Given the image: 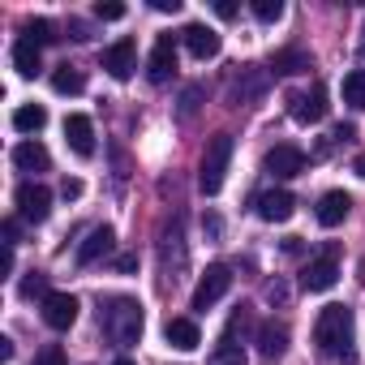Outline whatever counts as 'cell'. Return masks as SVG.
<instances>
[{"label": "cell", "instance_id": "obj_1", "mask_svg": "<svg viewBox=\"0 0 365 365\" xmlns=\"http://www.w3.org/2000/svg\"><path fill=\"white\" fill-rule=\"evenodd\" d=\"M314 344L327 356L352 365L356 361V348H352L356 344V314L348 305H322L318 309V322H314Z\"/></svg>", "mask_w": 365, "mask_h": 365}, {"label": "cell", "instance_id": "obj_2", "mask_svg": "<svg viewBox=\"0 0 365 365\" xmlns=\"http://www.w3.org/2000/svg\"><path fill=\"white\" fill-rule=\"evenodd\" d=\"M99 322H103V331H108L112 344L129 348V344L142 339L146 314H142V301H138V297H108L103 309H99Z\"/></svg>", "mask_w": 365, "mask_h": 365}, {"label": "cell", "instance_id": "obj_3", "mask_svg": "<svg viewBox=\"0 0 365 365\" xmlns=\"http://www.w3.org/2000/svg\"><path fill=\"white\" fill-rule=\"evenodd\" d=\"M228 163H232V133H215V138L207 142L202 172H198V185H202V194H220V190H224Z\"/></svg>", "mask_w": 365, "mask_h": 365}, {"label": "cell", "instance_id": "obj_4", "mask_svg": "<svg viewBox=\"0 0 365 365\" xmlns=\"http://www.w3.org/2000/svg\"><path fill=\"white\" fill-rule=\"evenodd\" d=\"M288 112H292V120H297V125H318V120L327 116V86H322V82H314L309 91L288 95Z\"/></svg>", "mask_w": 365, "mask_h": 365}, {"label": "cell", "instance_id": "obj_5", "mask_svg": "<svg viewBox=\"0 0 365 365\" xmlns=\"http://www.w3.org/2000/svg\"><path fill=\"white\" fill-rule=\"evenodd\" d=\"M335 279H339V254L335 250H322L301 271V288H309V292H327V288H335Z\"/></svg>", "mask_w": 365, "mask_h": 365}, {"label": "cell", "instance_id": "obj_6", "mask_svg": "<svg viewBox=\"0 0 365 365\" xmlns=\"http://www.w3.org/2000/svg\"><path fill=\"white\" fill-rule=\"evenodd\" d=\"M14 202H18V215H22V220L43 224V220H48V211H52V190H48V185H39V180H26V185H18Z\"/></svg>", "mask_w": 365, "mask_h": 365}, {"label": "cell", "instance_id": "obj_7", "mask_svg": "<svg viewBox=\"0 0 365 365\" xmlns=\"http://www.w3.org/2000/svg\"><path fill=\"white\" fill-rule=\"evenodd\" d=\"M232 288V271L224 267V262H215V267H207V275L198 279V288H194V309H211L215 301H224V292Z\"/></svg>", "mask_w": 365, "mask_h": 365}, {"label": "cell", "instance_id": "obj_8", "mask_svg": "<svg viewBox=\"0 0 365 365\" xmlns=\"http://www.w3.org/2000/svg\"><path fill=\"white\" fill-rule=\"evenodd\" d=\"M262 168H267L271 176H279V180L301 176V172H305V150H301V146H292V142H279L275 150H267Z\"/></svg>", "mask_w": 365, "mask_h": 365}, {"label": "cell", "instance_id": "obj_9", "mask_svg": "<svg viewBox=\"0 0 365 365\" xmlns=\"http://www.w3.org/2000/svg\"><path fill=\"white\" fill-rule=\"evenodd\" d=\"M254 211H258V220H267V224H288L292 211H297V198H292L288 190H267V194L254 198Z\"/></svg>", "mask_w": 365, "mask_h": 365}, {"label": "cell", "instance_id": "obj_10", "mask_svg": "<svg viewBox=\"0 0 365 365\" xmlns=\"http://www.w3.org/2000/svg\"><path fill=\"white\" fill-rule=\"evenodd\" d=\"M78 297L73 292H52V297H43V322L52 327V331H69L73 322H78Z\"/></svg>", "mask_w": 365, "mask_h": 365}, {"label": "cell", "instance_id": "obj_11", "mask_svg": "<svg viewBox=\"0 0 365 365\" xmlns=\"http://www.w3.org/2000/svg\"><path fill=\"white\" fill-rule=\"evenodd\" d=\"M103 69H108L116 82H129L133 69H138V43H133V39H116V43L103 52Z\"/></svg>", "mask_w": 365, "mask_h": 365}, {"label": "cell", "instance_id": "obj_12", "mask_svg": "<svg viewBox=\"0 0 365 365\" xmlns=\"http://www.w3.org/2000/svg\"><path fill=\"white\" fill-rule=\"evenodd\" d=\"M172 73H176V39H172V35H159L155 48H150V61H146V78L159 86V82H168Z\"/></svg>", "mask_w": 365, "mask_h": 365}, {"label": "cell", "instance_id": "obj_13", "mask_svg": "<svg viewBox=\"0 0 365 365\" xmlns=\"http://www.w3.org/2000/svg\"><path fill=\"white\" fill-rule=\"evenodd\" d=\"M65 142H69L73 155L91 159V155H95V125H91V116L69 112V116H65Z\"/></svg>", "mask_w": 365, "mask_h": 365}, {"label": "cell", "instance_id": "obj_14", "mask_svg": "<svg viewBox=\"0 0 365 365\" xmlns=\"http://www.w3.org/2000/svg\"><path fill=\"white\" fill-rule=\"evenodd\" d=\"M180 43L190 48L194 61H211V56H220V35H215L211 26H202V22H190L185 31H180Z\"/></svg>", "mask_w": 365, "mask_h": 365}, {"label": "cell", "instance_id": "obj_15", "mask_svg": "<svg viewBox=\"0 0 365 365\" xmlns=\"http://www.w3.org/2000/svg\"><path fill=\"white\" fill-rule=\"evenodd\" d=\"M348 211H352V198H348L344 190H331V194H322V198H318L314 220H318L322 228H335V224H344V220H348Z\"/></svg>", "mask_w": 365, "mask_h": 365}, {"label": "cell", "instance_id": "obj_16", "mask_svg": "<svg viewBox=\"0 0 365 365\" xmlns=\"http://www.w3.org/2000/svg\"><path fill=\"white\" fill-rule=\"evenodd\" d=\"M163 339H168L172 348H180V352H194V348L202 344V331H198V322H194V318H168Z\"/></svg>", "mask_w": 365, "mask_h": 365}, {"label": "cell", "instance_id": "obj_17", "mask_svg": "<svg viewBox=\"0 0 365 365\" xmlns=\"http://www.w3.org/2000/svg\"><path fill=\"white\" fill-rule=\"evenodd\" d=\"M14 163H18L22 172H48V168H52V155H48V146H43L39 138H26V142L14 146Z\"/></svg>", "mask_w": 365, "mask_h": 365}, {"label": "cell", "instance_id": "obj_18", "mask_svg": "<svg viewBox=\"0 0 365 365\" xmlns=\"http://www.w3.org/2000/svg\"><path fill=\"white\" fill-rule=\"evenodd\" d=\"M112 245H116V232H112L108 224H99V228H91V237L78 245V262L91 267V262H99L103 254H112Z\"/></svg>", "mask_w": 365, "mask_h": 365}, {"label": "cell", "instance_id": "obj_19", "mask_svg": "<svg viewBox=\"0 0 365 365\" xmlns=\"http://www.w3.org/2000/svg\"><path fill=\"white\" fill-rule=\"evenodd\" d=\"M258 352H262V361H279L284 352H288V327L284 322H262L258 327Z\"/></svg>", "mask_w": 365, "mask_h": 365}, {"label": "cell", "instance_id": "obj_20", "mask_svg": "<svg viewBox=\"0 0 365 365\" xmlns=\"http://www.w3.org/2000/svg\"><path fill=\"white\" fill-rule=\"evenodd\" d=\"M262 91H267V73H262V69H254V65H250V69H241V78L232 82V99H237V103H250V99H258Z\"/></svg>", "mask_w": 365, "mask_h": 365}, {"label": "cell", "instance_id": "obj_21", "mask_svg": "<svg viewBox=\"0 0 365 365\" xmlns=\"http://www.w3.org/2000/svg\"><path fill=\"white\" fill-rule=\"evenodd\" d=\"M14 69H18L22 78H35V73L43 69V61H39V48H35V43H31L26 35H22V39L14 43Z\"/></svg>", "mask_w": 365, "mask_h": 365}, {"label": "cell", "instance_id": "obj_22", "mask_svg": "<svg viewBox=\"0 0 365 365\" xmlns=\"http://www.w3.org/2000/svg\"><path fill=\"white\" fill-rule=\"evenodd\" d=\"M48 125V108L43 103H22V108H14V129L18 133H39Z\"/></svg>", "mask_w": 365, "mask_h": 365}, {"label": "cell", "instance_id": "obj_23", "mask_svg": "<svg viewBox=\"0 0 365 365\" xmlns=\"http://www.w3.org/2000/svg\"><path fill=\"white\" fill-rule=\"evenodd\" d=\"M52 91H56V95H82V91H86V78H82L73 65H61V69L52 73Z\"/></svg>", "mask_w": 365, "mask_h": 365}, {"label": "cell", "instance_id": "obj_24", "mask_svg": "<svg viewBox=\"0 0 365 365\" xmlns=\"http://www.w3.org/2000/svg\"><path fill=\"white\" fill-rule=\"evenodd\" d=\"M271 69H275V73H305V69H309V56H305L301 48H284V52H275Z\"/></svg>", "mask_w": 365, "mask_h": 365}, {"label": "cell", "instance_id": "obj_25", "mask_svg": "<svg viewBox=\"0 0 365 365\" xmlns=\"http://www.w3.org/2000/svg\"><path fill=\"white\" fill-rule=\"evenodd\" d=\"M344 103H352V108L365 112V69H352L344 78Z\"/></svg>", "mask_w": 365, "mask_h": 365}, {"label": "cell", "instance_id": "obj_26", "mask_svg": "<svg viewBox=\"0 0 365 365\" xmlns=\"http://www.w3.org/2000/svg\"><path fill=\"white\" fill-rule=\"evenodd\" d=\"M211 365H245V352H241V344H232L228 335L220 339V348L211 352Z\"/></svg>", "mask_w": 365, "mask_h": 365}, {"label": "cell", "instance_id": "obj_27", "mask_svg": "<svg viewBox=\"0 0 365 365\" xmlns=\"http://www.w3.org/2000/svg\"><path fill=\"white\" fill-rule=\"evenodd\" d=\"M26 39H31L35 48H43V43L56 39V26H52L48 18H35V22H26Z\"/></svg>", "mask_w": 365, "mask_h": 365}, {"label": "cell", "instance_id": "obj_28", "mask_svg": "<svg viewBox=\"0 0 365 365\" xmlns=\"http://www.w3.org/2000/svg\"><path fill=\"white\" fill-rule=\"evenodd\" d=\"M250 9H254L258 22H279L284 18V0H254Z\"/></svg>", "mask_w": 365, "mask_h": 365}, {"label": "cell", "instance_id": "obj_29", "mask_svg": "<svg viewBox=\"0 0 365 365\" xmlns=\"http://www.w3.org/2000/svg\"><path fill=\"white\" fill-rule=\"evenodd\" d=\"M22 297H26V301H35V297H52V292H48V275L31 271V275L22 279Z\"/></svg>", "mask_w": 365, "mask_h": 365}, {"label": "cell", "instance_id": "obj_30", "mask_svg": "<svg viewBox=\"0 0 365 365\" xmlns=\"http://www.w3.org/2000/svg\"><path fill=\"white\" fill-rule=\"evenodd\" d=\"M95 18H99V22H120V18H125V5H116V0H108V5H103V0H99V5H95Z\"/></svg>", "mask_w": 365, "mask_h": 365}, {"label": "cell", "instance_id": "obj_31", "mask_svg": "<svg viewBox=\"0 0 365 365\" xmlns=\"http://www.w3.org/2000/svg\"><path fill=\"white\" fill-rule=\"evenodd\" d=\"M35 365H65V352H61V344H48V348L35 356Z\"/></svg>", "mask_w": 365, "mask_h": 365}, {"label": "cell", "instance_id": "obj_32", "mask_svg": "<svg viewBox=\"0 0 365 365\" xmlns=\"http://www.w3.org/2000/svg\"><path fill=\"white\" fill-rule=\"evenodd\" d=\"M155 14H180V0H150Z\"/></svg>", "mask_w": 365, "mask_h": 365}, {"label": "cell", "instance_id": "obj_33", "mask_svg": "<svg viewBox=\"0 0 365 365\" xmlns=\"http://www.w3.org/2000/svg\"><path fill=\"white\" fill-rule=\"evenodd\" d=\"M61 194H65L69 202H73V198H82V180H69V176H65V185H61Z\"/></svg>", "mask_w": 365, "mask_h": 365}, {"label": "cell", "instance_id": "obj_34", "mask_svg": "<svg viewBox=\"0 0 365 365\" xmlns=\"http://www.w3.org/2000/svg\"><path fill=\"white\" fill-rule=\"evenodd\" d=\"M215 14H220V18H224V22H232V18H237V14H241V9H237V5H232V0H220V5H215Z\"/></svg>", "mask_w": 365, "mask_h": 365}, {"label": "cell", "instance_id": "obj_35", "mask_svg": "<svg viewBox=\"0 0 365 365\" xmlns=\"http://www.w3.org/2000/svg\"><path fill=\"white\" fill-rule=\"evenodd\" d=\"M352 138H356L352 125H335V133H331V142H352Z\"/></svg>", "mask_w": 365, "mask_h": 365}, {"label": "cell", "instance_id": "obj_36", "mask_svg": "<svg viewBox=\"0 0 365 365\" xmlns=\"http://www.w3.org/2000/svg\"><path fill=\"white\" fill-rule=\"evenodd\" d=\"M267 297H271V301H284V297H288V288H284V284H267Z\"/></svg>", "mask_w": 365, "mask_h": 365}, {"label": "cell", "instance_id": "obj_37", "mask_svg": "<svg viewBox=\"0 0 365 365\" xmlns=\"http://www.w3.org/2000/svg\"><path fill=\"white\" fill-rule=\"evenodd\" d=\"M116 267H120V271H133V267H138V258H133V254H120V258H116Z\"/></svg>", "mask_w": 365, "mask_h": 365}, {"label": "cell", "instance_id": "obj_38", "mask_svg": "<svg viewBox=\"0 0 365 365\" xmlns=\"http://www.w3.org/2000/svg\"><path fill=\"white\" fill-rule=\"evenodd\" d=\"M352 172H356V176H365V155H356V163H352Z\"/></svg>", "mask_w": 365, "mask_h": 365}, {"label": "cell", "instance_id": "obj_39", "mask_svg": "<svg viewBox=\"0 0 365 365\" xmlns=\"http://www.w3.org/2000/svg\"><path fill=\"white\" fill-rule=\"evenodd\" d=\"M112 365H138V361H129V356H120V361H112Z\"/></svg>", "mask_w": 365, "mask_h": 365}, {"label": "cell", "instance_id": "obj_40", "mask_svg": "<svg viewBox=\"0 0 365 365\" xmlns=\"http://www.w3.org/2000/svg\"><path fill=\"white\" fill-rule=\"evenodd\" d=\"M361 35H365V31H361ZM361 56H365V39H361Z\"/></svg>", "mask_w": 365, "mask_h": 365}]
</instances>
